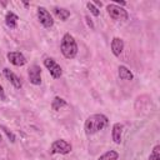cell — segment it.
Here are the masks:
<instances>
[{
    "label": "cell",
    "mask_w": 160,
    "mask_h": 160,
    "mask_svg": "<svg viewBox=\"0 0 160 160\" xmlns=\"http://www.w3.org/2000/svg\"><path fill=\"white\" fill-rule=\"evenodd\" d=\"M108 125H109V119H108L106 115H104V114H92V115L88 116V119L85 120L84 130H85V134L88 136H90V135H94L98 131L102 130Z\"/></svg>",
    "instance_id": "6da1fadb"
},
{
    "label": "cell",
    "mask_w": 160,
    "mask_h": 160,
    "mask_svg": "<svg viewBox=\"0 0 160 160\" xmlns=\"http://www.w3.org/2000/svg\"><path fill=\"white\" fill-rule=\"evenodd\" d=\"M60 50L65 59H74L78 55V44L74 39V36L69 32H65L61 42H60Z\"/></svg>",
    "instance_id": "7a4b0ae2"
},
{
    "label": "cell",
    "mask_w": 160,
    "mask_h": 160,
    "mask_svg": "<svg viewBox=\"0 0 160 160\" xmlns=\"http://www.w3.org/2000/svg\"><path fill=\"white\" fill-rule=\"evenodd\" d=\"M106 10H108V14L110 15L111 19L114 20H118V21H126L129 19V12L121 8V6H118L115 4H109L106 5Z\"/></svg>",
    "instance_id": "3957f363"
},
{
    "label": "cell",
    "mask_w": 160,
    "mask_h": 160,
    "mask_svg": "<svg viewBox=\"0 0 160 160\" xmlns=\"http://www.w3.org/2000/svg\"><path fill=\"white\" fill-rule=\"evenodd\" d=\"M72 150V146L70 142H68L64 139H58L55 140L51 146H50V154H61V155H66Z\"/></svg>",
    "instance_id": "277c9868"
},
{
    "label": "cell",
    "mask_w": 160,
    "mask_h": 160,
    "mask_svg": "<svg viewBox=\"0 0 160 160\" xmlns=\"http://www.w3.org/2000/svg\"><path fill=\"white\" fill-rule=\"evenodd\" d=\"M44 65H45V68L49 70V72H50V75H51L52 79H59V78H61V75H62V69H61V66H60L52 58H45V59H44Z\"/></svg>",
    "instance_id": "5b68a950"
},
{
    "label": "cell",
    "mask_w": 160,
    "mask_h": 160,
    "mask_svg": "<svg viewBox=\"0 0 160 160\" xmlns=\"http://www.w3.org/2000/svg\"><path fill=\"white\" fill-rule=\"evenodd\" d=\"M38 19H39L40 24L46 29H50L54 25V19H52L51 14L44 6H39L38 8Z\"/></svg>",
    "instance_id": "8992f818"
},
{
    "label": "cell",
    "mask_w": 160,
    "mask_h": 160,
    "mask_svg": "<svg viewBox=\"0 0 160 160\" xmlns=\"http://www.w3.org/2000/svg\"><path fill=\"white\" fill-rule=\"evenodd\" d=\"M28 76L32 85H40L41 84V68L39 65H31L28 70Z\"/></svg>",
    "instance_id": "52a82bcc"
},
{
    "label": "cell",
    "mask_w": 160,
    "mask_h": 160,
    "mask_svg": "<svg viewBox=\"0 0 160 160\" xmlns=\"http://www.w3.org/2000/svg\"><path fill=\"white\" fill-rule=\"evenodd\" d=\"M6 58L15 66H24L26 64V58L20 51H10V52H8Z\"/></svg>",
    "instance_id": "ba28073f"
},
{
    "label": "cell",
    "mask_w": 160,
    "mask_h": 160,
    "mask_svg": "<svg viewBox=\"0 0 160 160\" xmlns=\"http://www.w3.org/2000/svg\"><path fill=\"white\" fill-rule=\"evenodd\" d=\"M2 72H4V76L10 81V84H11L15 89H21V86H22V81H21V79H20L14 71H11L10 69L5 68V69L2 70Z\"/></svg>",
    "instance_id": "9c48e42d"
},
{
    "label": "cell",
    "mask_w": 160,
    "mask_h": 160,
    "mask_svg": "<svg viewBox=\"0 0 160 160\" xmlns=\"http://www.w3.org/2000/svg\"><path fill=\"white\" fill-rule=\"evenodd\" d=\"M124 46H125V44H124V40L122 39L116 38V36L112 38L111 44H110V48H111V51H112V54L115 56H120L121 55V52L124 50Z\"/></svg>",
    "instance_id": "30bf717a"
},
{
    "label": "cell",
    "mask_w": 160,
    "mask_h": 160,
    "mask_svg": "<svg viewBox=\"0 0 160 160\" xmlns=\"http://www.w3.org/2000/svg\"><path fill=\"white\" fill-rule=\"evenodd\" d=\"M122 129H124V125L120 124V122H115L112 125V129H111V139H112V141L115 144H120L121 142Z\"/></svg>",
    "instance_id": "8fae6325"
},
{
    "label": "cell",
    "mask_w": 160,
    "mask_h": 160,
    "mask_svg": "<svg viewBox=\"0 0 160 160\" xmlns=\"http://www.w3.org/2000/svg\"><path fill=\"white\" fill-rule=\"evenodd\" d=\"M118 74H119V78L121 80H125V81H130L134 79V74L125 65H120L118 68Z\"/></svg>",
    "instance_id": "7c38bea8"
},
{
    "label": "cell",
    "mask_w": 160,
    "mask_h": 160,
    "mask_svg": "<svg viewBox=\"0 0 160 160\" xmlns=\"http://www.w3.org/2000/svg\"><path fill=\"white\" fill-rule=\"evenodd\" d=\"M18 20H19V18H18L16 14H14L12 11H8L6 12V15H5V24H6L8 28L15 29L16 25H18Z\"/></svg>",
    "instance_id": "4fadbf2b"
},
{
    "label": "cell",
    "mask_w": 160,
    "mask_h": 160,
    "mask_svg": "<svg viewBox=\"0 0 160 160\" xmlns=\"http://www.w3.org/2000/svg\"><path fill=\"white\" fill-rule=\"evenodd\" d=\"M64 106H68L66 100H64V99L60 98V96H55V98L52 99V101H51V109H52V110L59 111V110H60L61 108H64Z\"/></svg>",
    "instance_id": "5bb4252c"
},
{
    "label": "cell",
    "mask_w": 160,
    "mask_h": 160,
    "mask_svg": "<svg viewBox=\"0 0 160 160\" xmlns=\"http://www.w3.org/2000/svg\"><path fill=\"white\" fill-rule=\"evenodd\" d=\"M54 14L56 15V18H59L62 21H66L70 18V11L65 8H55L54 9Z\"/></svg>",
    "instance_id": "9a60e30c"
},
{
    "label": "cell",
    "mask_w": 160,
    "mask_h": 160,
    "mask_svg": "<svg viewBox=\"0 0 160 160\" xmlns=\"http://www.w3.org/2000/svg\"><path fill=\"white\" fill-rule=\"evenodd\" d=\"M118 159H119V152L115 150H109L98 158V160H118Z\"/></svg>",
    "instance_id": "2e32d148"
},
{
    "label": "cell",
    "mask_w": 160,
    "mask_h": 160,
    "mask_svg": "<svg viewBox=\"0 0 160 160\" xmlns=\"http://www.w3.org/2000/svg\"><path fill=\"white\" fill-rule=\"evenodd\" d=\"M149 160H160V145H155L149 155Z\"/></svg>",
    "instance_id": "e0dca14e"
},
{
    "label": "cell",
    "mask_w": 160,
    "mask_h": 160,
    "mask_svg": "<svg viewBox=\"0 0 160 160\" xmlns=\"http://www.w3.org/2000/svg\"><path fill=\"white\" fill-rule=\"evenodd\" d=\"M0 129L6 134V136H8V139L11 141V142H15L16 141V136H15V134L12 132V131H10L8 128H5L4 125H0Z\"/></svg>",
    "instance_id": "ac0fdd59"
},
{
    "label": "cell",
    "mask_w": 160,
    "mask_h": 160,
    "mask_svg": "<svg viewBox=\"0 0 160 160\" xmlns=\"http://www.w3.org/2000/svg\"><path fill=\"white\" fill-rule=\"evenodd\" d=\"M86 8L90 10V12H91L94 16H99V15H100V10H99V9H98L92 2H90V1H89V2H86Z\"/></svg>",
    "instance_id": "d6986e66"
},
{
    "label": "cell",
    "mask_w": 160,
    "mask_h": 160,
    "mask_svg": "<svg viewBox=\"0 0 160 160\" xmlns=\"http://www.w3.org/2000/svg\"><path fill=\"white\" fill-rule=\"evenodd\" d=\"M85 20H86V24H88V26L91 29V30H94L95 29V25H94V22H92V20L90 19V16H85Z\"/></svg>",
    "instance_id": "ffe728a7"
},
{
    "label": "cell",
    "mask_w": 160,
    "mask_h": 160,
    "mask_svg": "<svg viewBox=\"0 0 160 160\" xmlns=\"http://www.w3.org/2000/svg\"><path fill=\"white\" fill-rule=\"evenodd\" d=\"M0 100L1 101H5L6 100V95H5V91H4V88H2L1 84H0Z\"/></svg>",
    "instance_id": "44dd1931"
},
{
    "label": "cell",
    "mask_w": 160,
    "mask_h": 160,
    "mask_svg": "<svg viewBox=\"0 0 160 160\" xmlns=\"http://www.w3.org/2000/svg\"><path fill=\"white\" fill-rule=\"evenodd\" d=\"M92 4H94V5H96V8H98V9L102 6V2H101V1H98V0H96V1H94Z\"/></svg>",
    "instance_id": "7402d4cb"
},
{
    "label": "cell",
    "mask_w": 160,
    "mask_h": 160,
    "mask_svg": "<svg viewBox=\"0 0 160 160\" xmlns=\"http://www.w3.org/2000/svg\"><path fill=\"white\" fill-rule=\"evenodd\" d=\"M1 140H2V136H1V134H0V142H1Z\"/></svg>",
    "instance_id": "603a6c76"
}]
</instances>
